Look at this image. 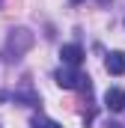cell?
Here are the masks:
<instances>
[{
    "label": "cell",
    "instance_id": "52a82bcc",
    "mask_svg": "<svg viewBox=\"0 0 125 128\" xmlns=\"http://www.w3.org/2000/svg\"><path fill=\"white\" fill-rule=\"evenodd\" d=\"M30 125H33V128H62L60 122H54V119H48V116H42V113H39V116H33Z\"/></svg>",
    "mask_w": 125,
    "mask_h": 128
},
{
    "label": "cell",
    "instance_id": "9c48e42d",
    "mask_svg": "<svg viewBox=\"0 0 125 128\" xmlns=\"http://www.w3.org/2000/svg\"><path fill=\"white\" fill-rule=\"evenodd\" d=\"M72 3H84V0H72Z\"/></svg>",
    "mask_w": 125,
    "mask_h": 128
},
{
    "label": "cell",
    "instance_id": "3957f363",
    "mask_svg": "<svg viewBox=\"0 0 125 128\" xmlns=\"http://www.w3.org/2000/svg\"><path fill=\"white\" fill-rule=\"evenodd\" d=\"M80 78H84V74H78V72H74L72 66H66V68H60V72L54 74V80L60 84L62 90H74V86L80 84Z\"/></svg>",
    "mask_w": 125,
    "mask_h": 128
},
{
    "label": "cell",
    "instance_id": "277c9868",
    "mask_svg": "<svg viewBox=\"0 0 125 128\" xmlns=\"http://www.w3.org/2000/svg\"><path fill=\"white\" fill-rule=\"evenodd\" d=\"M60 60L66 66H72V68L80 66V63H84V48H80V45H62V48H60Z\"/></svg>",
    "mask_w": 125,
    "mask_h": 128
},
{
    "label": "cell",
    "instance_id": "ba28073f",
    "mask_svg": "<svg viewBox=\"0 0 125 128\" xmlns=\"http://www.w3.org/2000/svg\"><path fill=\"white\" fill-rule=\"evenodd\" d=\"M107 128H122V125H116V122H110V125H107Z\"/></svg>",
    "mask_w": 125,
    "mask_h": 128
},
{
    "label": "cell",
    "instance_id": "7a4b0ae2",
    "mask_svg": "<svg viewBox=\"0 0 125 128\" xmlns=\"http://www.w3.org/2000/svg\"><path fill=\"white\" fill-rule=\"evenodd\" d=\"M12 101H15V104H30V107H33V104H39V92L33 90V80H30V78L21 80V86L12 92Z\"/></svg>",
    "mask_w": 125,
    "mask_h": 128
},
{
    "label": "cell",
    "instance_id": "8992f818",
    "mask_svg": "<svg viewBox=\"0 0 125 128\" xmlns=\"http://www.w3.org/2000/svg\"><path fill=\"white\" fill-rule=\"evenodd\" d=\"M104 68H107L110 74H125V54L122 51H113V54L104 60Z\"/></svg>",
    "mask_w": 125,
    "mask_h": 128
},
{
    "label": "cell",
    "instance_id": "30bf717a",
    "mask_svg": "<svg viewBox=\"0 0 125 128\" xmlns=\"http://www.w3.org/2000/svg\"><path fill=\"white\" fill-rule=\"evenodd\" d=\"M0 6H3V0H0Z\"/></svg>",
    "mask_w": 125,
    "mask_h": 128
},
{
    "label": "cell",
    "instance_id": "6da1fadb",
    "mask_svg": "<svg viewBox=\"0 0 125 128\" xmlns=\"http://www.w3.org/2000/svg\"><path fill=\"white\" fill-rule=\"evenodd\" d=\"M33 42H36V36L30 30H24V27H18V30L9 33V45H6V54L12 57V60H18L21 54H27L33 48Z\"/></svg>",
    "mask_w": 125,
    "mask_h": 128
},
{
    "label": "cell",
    "instance_id": "5b68a950",
    "mask_svg": "<svg viewBox=\"0 0 125 128\" xmlns=\"http://www.w3.org/2000/svg\"><path fill=\"white\" fill-rule=\"evenodd\" d=\"M104 107H107L110 113L125 110V92L119 90V86H113V90H107V92H104Z\"/></svg>",
    "mask_w": 125,
    "mask_h": 128
}]
</instances>
